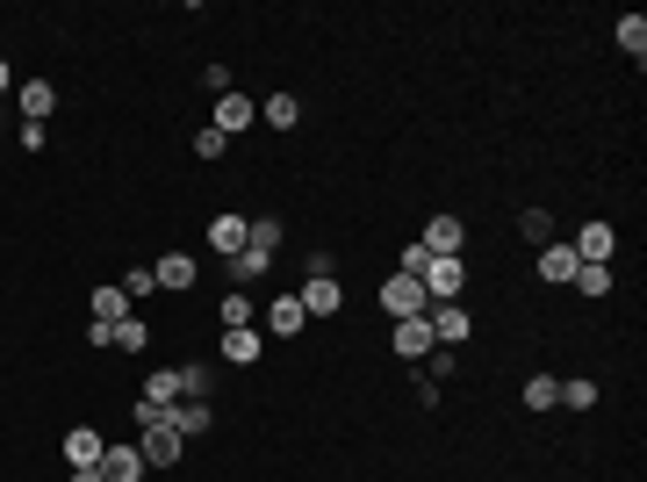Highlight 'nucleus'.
<instances>
[{
  "label": "nucleus",
  "instance_id": "1",
  "mask_svg": "<svg viewBox=\"0 0 647 482\" xmlns=\"http://www.w3.org/2000/svg\"><path fill=\"white\" fill-rule=\"evenodd\" d=\"M389 345H396V361H403V367H425L432 353H439V339H432L425 317H396V325H389Z\"/></svg>",
  "mask_w": 647,
  "mask_h": 482
},
{
  "label": "nucleus",
  "instance_id": "2",
  "mask_svg": "<svg viewBox=\"0 0 647 482\" xmlns=\"http://www.w3.org/2000/svg\"><path fill=\"white\" fill-rule=\"evenodd\" d=\"M137 454H144V468H180L188 439L173 432V411H166V425H137Z\"/></svg>",
  "mask_w": 647,
  "mask_h": 482
},
{
  "label": "nucleus",
  "instance_id": "3",
  "mask_svg": "<svg viewBox=\"0 0 647 482\" xmlns=\"http://www.w3.org/2000/svg\"><path fill=\"white\" fill-rule=\"evenodd\" d=\"M417 281H425V295H432V303H460V289H468V259H460V252H446V259L432 252Z\"/></svg>",
  "mask_w": 647,
  "mask_h": 482
},
{
  "label": "nucleus",
  "instance_id": "4",
  "mask_svg": "<svg viewBox=\"0 0 647 482\" xmlns=\"http://www.w3.org/2000/svg\"><path fill=\"white\" fill-rule=\"evenodd\" d=\"M381 310H389V325H396V317H425L432 310L425 281H417V274H389V281H381Z\"/></svg>",
  "mask_w": 647,
  "mask_h": 482
},
{
  "label": "nucleus",
  "instance_id": "5",
  "mask_svg": "<svg viewBox=\"0 0 647 482\" xmlns=\"http://www.w3.org/2000/svg\"><path fill=\"white\" fill-rule=\"evenodd\" d=\"M425 325H432V339H439V353H454V345H468V339H475V317L460 310V303H432V310H425Z\"/></svg>",
  "mask_w": 647,
  "mask_h": 482
},
{
  "label": "nucleus",
  "instance_id": "6",
  "mask_svg": "<svg viewBox=\"0 0 647 482\" xmlns=\"http://www.w3.org/2000/svg\"><path fill=\"white\" fill-rule=\"evenodd\" d=\"M295 303H303L309 317H345V281L339 274H309L303 289H295Z\"/></svg>",
  "mask_w": 647,
  "mask_h": 482
},
{
  "label": "nucleus",
  "instance_id": "7",
  "mask_svg": "<svg viewBox=\"0 0 647 482\" xmlns=\"http://www.w3.org/2000/svg\"><path fill=\"white\" fill-rule=\"evenodd\" d=\"M252 122H259V102L245 94V86L216 94V116H209V130H223V138H238V130H252Z\"/></svg>",
  "mask_w": 647,
  "mask_h": 482
},
{
  "label": "nucleus",
  "instance_id": "8",
  "mask_svg": "<svg viewBox=\"0 0 647 482\" xmlns=\"http://www.w3.org/2000/svg\"><path fill=\"white\" fill-rule=\"evenodd\" d=\"M568 245H576V259H583V267H612V252H619V231L604 224V216H597V224H583Z\"/></svg>",
  "mask_w": 647,
  "mask_h": 482
},
{
  "label": "nucleus",
  "instance_id": "9",
  "mask_svg": "<svg viewBox=\"0 0 647 482\" xmlns=\"http://www.w3.org/2000/svg\"><path fill=\"white\" fill-rule=\"evenodd\" d=\"M576 267H583V259H576V245H562V238H554V245H540V259H532V274H540L546 289H568V281H576Z\"/></svg>",
  "mask_w": 647,
  "mask_h": 482
},
{
  "label": "nucleus",
  "instance_id": "10",
  "mask_svg": "<svg viewBox=\"0 0 647 482\" xmlns=\"http://www.w3.org/2000/svg\"><path fill=\"white\" fill-rule=\"evenodd\" d=\"M152 468H144V454H137V439L122 447V439H108V454H102V482H144Z\"/></svg>",
  "mask_w": 647,
  "mask_h": 482
},
{
  "label": "nucleus",
  "instance_id": "11",
  "mask_svg": "<svg viewBox=\"0 0 647 482\" xmlns=\"http://www.w3.org/2000/svg\"><path fill=\"white\" fill-rule=\"evenodd\" d=\"M259 353H267V331H259V325L223 331V367H259Z\"/></svg>",
  "mask_w": 647,
  "mask_h": 482
},
{
  "label": "nucleus",
  "instance_id": "12",
  "mask_svg": "<svg viewBox=\"0 0 647 482\" xmlns=\"http://www.w3.org/2000/svg\"><path fill=\"white\" fill-rule=\"evenodd\" d=\"M15 108H22V122H51L58 80H22V86H15Z\"/></svg>",
  "mask_w": 647,
  "mask_h": 482
},
{
  "label": "nucleus",
  "instance_id": "13",
  "mask_svg": "<svg viewBox=\"0 0 647 482\" xmlns=\"http://www.w3.org/2000/svg\"><path fill=\"white\" fill-rule=\"evenodd\" d=\"M152 281H158V289H166V295H188L195 281H202V267H195L188 252H166V259H158V267H152Z\"/></svg>",
  "mask_w": 647,
  "mask_h": 482
},
{
  "label": "nucleus",
  "instance_id": "14",
  "mask_svg": "<svg viewBox=\"0 0 647 482\" xmlns=\"http://www.w3.org/2000/svg\"><path fill=\"white\" fill-rule=\"evenodd\" d=\"M259 317H267V339H295V331L309 325V310L295 303V295H273V303H267Z\"/></svg>",
  "mask_w": 647,
  "mask_h": 482
},
{
  "label": "nucleus",
  "instance_id": "15",
  "mask_svg": "<svg viewBox=\"0 0 647 482\" xmlns=\"http://www.w3.org/2000/svg\"><path fill=\"white\" fill-rule=\"evenodd\" d=\"M173 432H180V439H202V432H216V403L180 397V403H173Z\"/></svg>",
  "mask_w": 647,
  "mask_h": 482
},
{
  "label": "nucleus",
  "instance_id": "16",
  "mask_svg": "<svg viewBox=\"0 0 647 482\" xmlns=\"http://www.w3.org/2000/svg\"><path fill=\"white\" fill-rule=\"evenodd\" d=\"M102 454H108V439L94 425H72L66 432V468H102Z\"/></svg>",
  "mask_w": 647,
  "mask_h": 482
},
{
  "label": "nucleus",
  "instance_id": "17",
  "mask_svg": "<svg viewBox=\"0 0 647 482\" xmlns=\"http://www.w3.org/2000/svg\"><path fill=\"white\" fill-rule=\"evenodd\" d=\"M245 231H252V224H245L238 209H223V216H209V252H223V259H231V252H245Z\"/></svg>",
  "mask_w": 647,
  "mask_h": 482
},
{
  "label": "nucleus",
  "instance_id": "18",
  "mask_svg": "<svg viewBox=\"0 0 647 482\" xmlns=\"http://www.w3.org/2000/svg\"><path fill=\"white\" fill-rule=\"evenodd\" d=\"M417 245H425V252H460V245H468V224H460V216H432V224H425V238H417Z\"/></svg>",
  "mask_w": 647,
  "mask_h": 482
},
{
  "label": "nucleus",
  "instance_id": "19",
  "mask_svg": "<svg viewBox=\"0 0 647 482\" xmlns=\"http://www.w3.org/2000/svg\"><path fill=\"white\" fill-rule=\"evenodd\" d=\"M144 403L173 411V403H180V367H152V375H144Z\"/></svg>",
  "mask_w": 647,
  "mask_h": 482
},
{
  "label": "nucleus",
  "instance_id": "20",
  "mask_svg": "<svg viewBox=\"0 0 647 482\" xmlns=\"http://www.w3.org/2000/svg\"><path fill=\"white\" fill-rule=\"evenodd\" d=\"M259 122H273V130H295V122H303V102H295V94H267V102H259Z\"/></svg>",
  "mask_w": 647,
  "mask_h": 482
},
{
  "label": "nucleus",
  "instance_id": "21",
  "mask_svg": "<svg viewBox=\"0 0 647 482\" xmlns=\"http://www.w3.org/2000/svg\"><path fill=\"white\" fill-rule=\"evenodd\" d=\"M619 51H626L633 58V66H640V58H647V15H619Z\"/></svg>",
  "mask_w": 647,
  "mask_h": 482
},
{
  "label": "nucleus",
  "instance_id": "22",
  "mask_svg": "<svg viewBox=\"0 0 647 482\" xmlns=\"http://www.w3.org/2000/svg\"><path fill=\"white\" fill-rule=\"evenodd\" d=\"M216 317H223V331H238V325H252V317H259V303H252L245 289H231V295L216 303Z\"/></svg>",
  "mask_w": 647,
  "mask_h": 482
},
{
  "label": "nucleus",
  "instance_id": "23",
  "mask_svg": "<svg viewBox=\"0 0 647 482\" xmlns=\"http://www.w3.org/2000/svg\"><path fill=\"white\" fill-rule=\"evenodd\" d=\"M245 252H259L273 267V252H281V224H273V216H259L252 231H245Z\"/></svg>",
  "mask_w": 647,
  "mask_h": 482
},
{
  "label": "nucleus",
  "instance_id": "24",
  "mask_svg": "<svg viewBox=\"0 0 647 482\" xmlns=\"http://www.w3.org/2000/svg\"><path fill=\"white\" fill-rule=\"evenodd\" d=\"M144 345H152V325H144V317H116V353H144Z\"/></svg>",
  "mask_w": 647,
  "mask_h": 482
},
{
  "label": "nucleus",
  "instance_id": "25",
  "mask_svg": "<svg viewBox=\"0 0 647 482\" xmlns=\"http://www.w3.org/2000/svg\"><path fill=\"white\" fill-rule=\"evenodd\" d=\"M576 295H590V303H604L612 295V267H576V281H568Z\"/></svg>",
  "mask_w": 647,
  "mask_h": 482
},
{
  "label": "nucleus",
  "instance_id": "26",
  "mask_svg": "<svg viewBox=\"0 0 647 482\" xmlns=\"http://www.w3.org/2000/svg\"><path fill=\"white\" fill-rule=\"evenodd\" d=\"M562 403V381L554 375H526V411H554Z\"/></svg>",
  "mask_w": 647,
  "mask_h": 482
},
{
  "label": "nucleus",
  "instance_id": "27",
  "mask_svg": "<svg viewBox=\"0 0 647 482\" xmlns=\"http://www.w3.org/2000/svg\"><path fill=\"white\" fill-rule=\"evenodd\" d=\"M209 389H216V367H209V361H188V367H180V397H202V403H209Z\"/></svg>",
  "mask_w": 647,
  "mask_h": 482
},
{
  "label": "nucleus",
  "instance_id": "28",
  "mask_svg": "<svg viewBox=\"0 0 647 482\" xmlns=\"http://www.w3.org/2000/svg\"><path fill=\"white\" fill-rule=\"evenodd\" d=\"M86 310H94V317H108V325H116V317H130L137 303H130V295H122V289H94V303H86Z\"/></svg>",
  "mask_w": 647,
  "mask_h": 482
},
{
  "label": "nucleus",
  "instance_id": "29",
  "mask_svg": "<svg viewBox=\"0 0 647 482\" xmlns=\"http://www.w3.org/2000/svg\"><path fill=\"white\" fill-rule=\"evenodd\" d=\"M518 231H526V245H554V216L546 209H518Z\"/></svg>",
  "mask_w": 647,
  "mask_h": 482
},
{
  "label": "nucleus",
  "instance_id": "30",
  "mask_svg": "<svg viewBox=\"0 0 647 482\" xmlns=\"http://www.w3.org/2000/svg\"><path fill=\"white\" fill-rule=\"evenodd\" d=\"M562 411H597V381H590V375L562 381Z\"/></svg>",
  "mask_w": 647,
  "mask_h": 482
},
{
  "label": "nucleus",
  "instance_id": "31",
  "mask_svg": "<svg viewBox=\"0 0 647 482\" xmlns=\"http://www.w3.org/2000/svg\"><path fill=\"white\" fill-rule=\"evenodd\" d=\"M223 152H231V138H223V130H209V122H202V130H195V158H223Z\"/></svg>",
  "mask_w": 647,
  "mask_h": 482
},
{
  "label": "nucleus",
  "instance_id": "32",
  "mask_svg": "<svg viewBox=\"0 0 647 482\" xmlns=\"http://www.w3.org/2000/svg\"><path fill=\"white\" fill-rule=\"evenodd\" d=\"M15 144L22 152H44V144H51V122H15Z\"/></svg>",
  "mask_w": 647,
  "mask_h": 482
},
{
  "label": "nucleus",
  "instance_id": "33",
  "mask_svg": "<svg viewBox=\"0 0 647 482\" xmlns=\"http://www.w3.org/2000/svg\"><path fill=\"white\" fill-rule=\"evenodd\" d=\"M152 289H158V281H152V267H130V274H122V295H130V303H144Z\"/></svg>",
  "mask_w": 647,
  "mask_h": 482
},
{
  "label": "nucleus",
  "instance_id": "34",
  "mask_svg": "<svg viewBox=\"0 0 647 482\" xmlns=\"http://www.w3.org/2000/svg\"><path fill=\"white\" fill-rule=\"evenodd\" d=\"M86 345H94V353H108V345H116V325H108V317H94V325H86Z\"/></svg>",
  "mask_w": 647,
  "mask_h": 482
},
{
  "label": "nucleus",
  "instance_id": "35",
  "mask_svg": "<svg viewBox=\"0 0 647 482\" xmlns=\"http://www.w3.org/2000/svg\"><path fill=\"white\" fill-rule=\"evenodd\" d=\"M130 425H166V411H158V403H144V397H137V403H130Z\"/></svg>",
  "mask_w": 647,
  "mask_h": 482
},
{
  "label": "nucleus",
  "instance_id": "36",
  "mask_svg": "<svg viewBox=\"0 0 647 482\" xmlns=\"http://www.w3.org/2000/svg\"><path fill=\"white\" fill-rule=\"evenodd\" d=\"M202 86H209V94H231L238 80H231V66H209V72H202Z\"/></svg>",
  "mask_w": 647,
  "mask_h": 482
},
{
  "label": "nucleus",
  "instance_id": "37",
  "mask_svg": "<svg viewBox=\"0 0 647 482\" xmlns=\"http://www.w3.org/2000/svg\"><path fill=\"white\" fill-rule=\"evenodd\" d=\"M66 482H102V468H66Z\"/></svg>",
  "mask_w": 647,
  "mask_h": 482
},
{
  "label": "nucleus",
  "instance_id": "38",
  "mask_svg": "<svg viewBox=\"0 0 647 482\" xmlns=\"http://www.w3.org/2000/svg\"><path fill=\"white\" fill-rule=\"evenodd\" d=\"M8 86H15V72H8V58H0V94H8Z\"/></svg>",
  "mask_w": 647,
  "mask_h": 482
}]
</instances>
